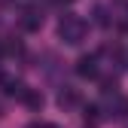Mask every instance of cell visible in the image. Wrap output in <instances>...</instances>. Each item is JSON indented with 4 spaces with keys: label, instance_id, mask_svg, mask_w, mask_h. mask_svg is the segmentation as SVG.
Masks as SVG:
<instances>
[{
    "label": "cell",
    "instance_id": "obj_1",
    "mask_svg": "<svg viewBox=\"0 0 128 128\" xmlns=\"http://www.w3.org/2000/svg\"><path fill=\"white\" fill-rule=\"evenodd\" d=\"M86 34H88V24L79 18V15H64V18L58 22V37L67 46H79L86 40Z\"/></svg>",
    "mask_w": 128,
    "mask_h": 128
},
{
    "label": "cell",
    "instance_id": "obj_2",
    "mask_svg": "<svg viewBox=\"0 0 128 128\" xmlns=\"http://www.w3.org/2000/svg\"><path fill=\"white\" fill-rule=\"evenodd\" d=\"M76 73L82 79H94L98 76V58L94 55H79L76 58Z\"/></svg>",
    "mask_w": 128,
    "mask_h": 128
},
{
    "label": "cell",
    "instance_id": "obj_3",
    "mask_svg": "<svg viewBox=\"0 0 128 128\" xmlns=\"http://www.w3.org/2000/svg\"><path fill=\"white\" fill-rule=\"evenodd\" d=\"M0 86H3V92L9 94V98H24V92H28V86L18 82L15 76H0Z\"/></svg>",
    "mask_w": 128,
    "mask_h": 128
},
{
    "label": "cell",
    "instance_id": "obj_4",
    "mask_svg": "<svg viewBox=\"0 0 128 128\" xmlns=\"http://www.w3.org/2000/svg\"><path fill=\"white\" fill-rule=\"evenodd\" d=\"M76 104H79V92H76V88H70V86H64V88L58 92V107L70 110V107H76Z\"/></svg>",
    "mask_w": 128,
    "mask_h": 128
},
{
    "label": "cell",
    "instance_id": "obj_5",
    "mask_svg": "<svg viewBox=\"0 0 128 128\" xmlns=\"http://www.w3.org/2000/svg\"><path fill=\"white\" fill-rule=\"evenodd\" d=\"M40 24H43V15L37 9H24L22 12V28L24 30H40Z\"/></svg>",
    "mask_w": 128,
    "mask_h": 128
},
{
    "label": "cell",
    "instance_id": "obj_6",
    "mask_svg": "<svg viewBox=\"0 0 128 128\" xmlns=\"http://www.w3.org/2000/svg\"><path fill=\"white\" fill-rule=\"evenodd\" d=\"M22 101H24V107H30V110H40L46 98H43V92H40V88H28Z\"/></svg>",
    "mask_w": 128,
    "mask_h": 128
},
{
    "label": "cell",
    "instance_id": "obj_7",
    "mask_svg": "<svg viewBox=\"0 0 128 128\" xmlns=\"http://www.w3.org/2000/svg\"><path fill=\"white\" fill-rule=\"evenodd\" d=\"M28 128H55V125H46V122H30Z\"/></svg>",
    "mask_w": 128,
    "mask_h": 128
},
{
    "label": "cell",
    "instance_id": "obj_8",
    "mask_svg": "<svg viewBox=\"0 0 128 128\" xmlns=\"http://www.w3.org/2000/svg\"><path fill=\"white\" fill-rule=\"evenodd\" d=\"M52 3H58V6H61V3H73V0H52Z\"/></svg>",
    "mask_w": 128,
    "mask_h": 128
},
{
    "label": "cell",
    "instance_id": "obj_9",
    "mask_svg": "<svg viewBox=\"0 0 128 128\" xmlns=\"http://www.w3.org/2000/svg\"><path fill=\"white\" fill-rule=\"evenodd\" d=\"M0 116H3V107H0Z\"/></svg>",
    "mask_w": 128,
    "mask_h": 128
},
{
    "label": "cell",
    "instance_id": "obj_10",
    "mask_svg": "<svg viewBox=\"0 0 128 128\" xmlns=\"http://www.w3.org/2000/svg\"><path fill=\"white\" fill-rule=\"evenodd\" d=\"M0 3H9V0H0Z\"/></svg>",
    "mask_w": 128,
    "mask_h": 128
}]
</instances>
